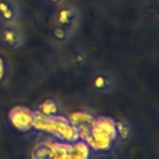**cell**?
Wrapping results in <instances>:
<instances>
[{
    "instance_id": "6da1fadb",
    "label": "cell",
    "mask_w": 159,
    "mask_h": 159,
    "mask_svg": "<svg viewBox=\"0 0 159 159\" xmlns=\"http://www.w3.org/2000/svg\"><path fill=\"white\" fill-rule=\"evenodd\" d=\"M32 127L39 130L50 132L51 134L71 143L80 139L77 128L70 122L68 118L53 114V116H45L41 112L36 111L32 112Z\"/></svg>"
},
{
    "instance_id": "7a4b0ae2",
    "label": "cell",
    "mask_w": 159,
    "mask_h": 159,
    "mask_svg": "<svg viewBox=\"0 0 159 159\" xmlns=\"http://www.w3.org/2000/svg\"><path fill=\"white\" fill-rule=\"evenodd\" d=\"M32 117H34L32 111L22 106L14 107L9 112V119L11 124L21 132L29 130L32 127Z\"/></svg>"
},
{
    "instance_id": "3957f363",
    "label": "cell",
    "mask_w": 159,
    "mask_h": 159,
    "mask_svg": "<svg viewBox=\"0 0 159 159\" xmlns=\"http://www.w3.org/2000/svg\"><path fill=\"white\" fill-rule=\"evenodd\" d=\"M93 125H94L101 133H103L106 137H108L111 140L116 139V137H117L116 122L112 120L111 118H107V117L94 118V120H93Z\"/></svg>"
},
{
    "instance_id": "277c9868",
    "label": "cell",
    "mask_w": 159,
    "mask_h": 159,
    "mask_svg": "<svg viewBox=\"0 0 159 159\" xmlns=\"http://www.w3.org/2000/svg\"><path fill=\"white\" fill-rule=\"evenodd\" d=\"M89 154V147L83 140H75L67 143V158L72 159H84Z\"/></svg>"
},
{
    "instance_id": "5b68a950",
    "label": "cell",
    "mask_w": 159,
    "mask_h": 159,
    "mask_svg": "<svg viewBox=\"0 0 159 159\" xmlns=\"http://www.w3.org/2000/svg\"><path fill=\"white\" fill-rule=\"evenodd\" d=\"M31 157L35 158V159H50V158H53L51 142H41L40 144H37L34 148V152H32Z\"/></svg>"
},
{
    "instance_id": "8992f818",
    "label": "cell",
    "mask_w": 159,
    "mask_h": 159,
    "mask_svg": "<svg viewBox=\"0 0 159 159\" xmlns=\"http://www.w3.org/2000/svg\"><path fill=\"white\" fill-rule=\"evenodd\" d=\"M68 119H70V122H71L77 129L82 128V127H86V125L91 124V123L94 120V118H93L91 114L86 113V112H75V113H72V114L70 116Z\"/></svg>"
},
{
    "instance_id": "52a82bcc",
    "label": "cell",
    "mask_w": 159,
    "mask_h": 159,
    "mask_svg": "<svg viewBox=\"0 0 159 159\" xmlns=\"http://www.w3.org/2000/svg\"><path fill=\"white\" fill-rule=\"evenodd\" d=\"M39 112H41V113L45 114V116H53V114H57V112H58L57 104H56L55 101L47 99V101H45V102L41 104Z\"/></svg>"
},
{
    "instance_id": "ba28073f",
    "label": "cell",
    "mask_w": 159,
    "mask_h": 159,
    "mask_svg": "<svg viewBox=\"0 0 159 159\" xmlns=\"http://www.w3.org/2000/svg\"><path fill=\"white\" fill-rule=\"evenodd\" d=\"M116 129H117V134L119 133V135H120L122 138H125V137L128 135V133H129L128 127H127L124 123H122V122H117V123H116Z\"/></svg>"
},
{
    "instance_id": "9c48e42d",
    "label": "cell",
    "mask_w": 159,
    "mask_h": 159,
    "mask_svg": "<svg viewBox=\"0 0 159 159\" xmlns=\"http://www.w3.org/2000/svg\"><path fill=\"white\" fill-rule=\"evenodd\" d=\"M4 36H5V40H6L9 43H11V45H14V43L17 42V35H16V32H14V31H11V30L6 31Z\"/></svg>"
},
{
    "instance_id": "30bf717a",
    "label": "cell",
    "mask_w": 159,
    "mask_h": 159,
    "mask_svg": "<svg viewBox=\"0 0 159 159\" xmlns=\"http://www.w3.org/2000/svg\"><path fill=\"white\" fill-rule=\"evenodd\" d=\"M94 84H96V87H98V88H104L106 84H107V82H106V80H104L103 77H97V78L94 80Z\"/></svg>"
},
{
    "instance_id": "8fae6325",
    "label": "cell",
    "mask_w": 159,
    "mask_h": 159,
    "mask_svg": "<svg viewBox=\"0 0 159 159\" xmlns=\"http://www.w3.org/2000/svg\"><path fill=\"white\" fill-rule=\"evenodd\" d=\"M0 9H1V12L5 17H10L11 16V11H9V6L6 4H1L0 5Z\"/></svg>"
},
{
    "instance_id": "7c38bea8",
    "label": "cell",
    "mask_w": 159,
    "mask_h": 159,
    "mask_svg": "<svg viewBox=\"0 0 159 159\" xmlns=\"http://www.w3.org/2000/svg\"><path fill=\"white\" fill-rule=\"evenodd\" d=\"M4 72H5V66H4V62H2V60L0 58V80L2 78V76H4Z\"/></svg>"
},
{
    "instance_id": "4fadbf2b",
    "label": "cell",
    "mask_w": 159,
    "mask_h": 159,
    "mask_svg": "<svg viewBox=\"0 0 159 159\" xmlns=\"http://www.w3.org/2000/svg\"><path fill=\"white\" fill-rule=\"evenodd\" d=\"M51 1H57V0H51Z\"/></svg>"
}]
</instances>
